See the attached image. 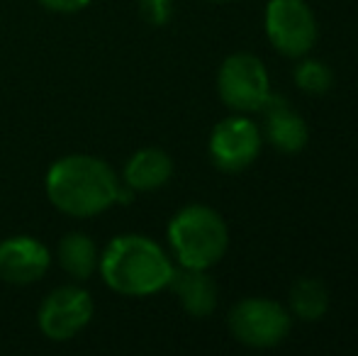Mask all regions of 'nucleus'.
<instances>
[{
	"label": "nucleus",
	"instance_id": "1",
	"mask_svg": "<svg viewBox=\"0 0 358 356\" xmlns=\"http://www.w3.org/2000/svg\"><path fill=\"white\" fill-rule=\"evenodd\" d=\"M44 190L59 213L69 218H95L120 203L122 180L105 159L66 154L49 166Z\"/></svg>",
	"mask_w": 358,
	"mask_h": 356
},
{
	"label": "nucleus",
	"instance_id": "2",
	"mask_svg": "<svg viewBox=\"0 0 358 356\" xmlns=\"http://www.w3.org/2000/svg\"><path fill=\"white\" fill-rule=\"evenodd\" d=\"M98 271L115 293L146 298L169 288L176 266L164 247L146 234H117L100 252Z\"/></svg>",
	"mask_w": 358,
	"mask_h": 356
},
{
	"label": "nucleus",
	"instance_id": "3",
	"mask_svg": "<svg viewBox=\"0 0 358 356\" xmlns=\"http://www.w3.org/2000/svg\"><path fill=\"white\" fill-rule=\"evenodd\" d=\"M173 259L185 269H210L227 254L229 229L222 215L208 205H185L169 222Z\"/></svg>",
	"mask_w": 358,
	"mask_h": 356
},
{
	"label": "nucleus",
	"instance_id": "4",
	"mask_svg": "<svg viewBox=\"0 0 358 356\" xmlns=\"http://www.w3.org/2000/svg\"><path fill=\"white\" fill-rule=\"evenodd\" d=\"M231 337L251 349L278 347L290 332L292 318L278 300L271 298H244L229 310Z\"/></svg>",
	"mask_w": 358,
	"mask_h": 356
},
{
	"label": "nucleus",
	"instance_id": "5",
	"mask_svg": "<svg viewBox=\"0 0 358 356\" xmlns=\"http://www.w3.org/2000/svg\"><path fill=\"white\" fill-rule=\"evenodd\" d=\"M217 93L222 103L236 113L264 110L271 98V81L264 62L246 52L227 57L217 73Z\"/></svg>",
	"mask_w": 358,
	"mask_h": 356
},
{
	"label": "nucleus",
	"instance_id": "6",
	"mask_svg": "<svg viewBox=\"0 0 358 356\" xmlns=\"http://www.w3.org/2000/svg\"><path fill=\"white\" fill-rule=\"evenodd\" d=\"M93 295L78 283L59 285L42 300L37 313L39 332L52 342H69L93 320Z\"/></svg>",
	"mask_w": 358,
	"mask_h": 356
},
{
	"label": "nucleus",
	"instance_id": "7",
	"mask_svg": "<svg viewBox=\"0 0 358 356\" xmlns=\"http://www.w3.org/2000/svg\"><path fill=\"white\" fill-rule=\"evenodd\" d=\"M266 34L275 52L302 59L317 42V20L305 0H271L266 8Z\"/></svg>",
	"mask_w": 358,
	"mask_h": 356
},
{
	"label": "nucleus",
	"instance_id": "8",
	"mask_svg": "<svg viewBox=\"0 0 358 356\" xmlns=\"http://www.w3.org/2000/svg\"><path fill=\"white\" fill-rule=\"evenodd\" d=\"M210 159L220 171L239 173L259 159L264 147V132L246 118H227L215 124L210 134Z\"/></svg>",
	"mask_w": 358,
	"mask_h": 356
},
{
	"label": "nucleus",
	"instance_id": "9",
	"mask_svg": "<svg viewBox=\"0 0 358 356\" xmlns=\"http://www.w3.org/2000/svg\"><path fill=\"white\" fill-rule=\"evenodd\" d=\"M52 266V254L29 234H15L0 242V280L10 285L37 283Z\"/></svg>",
	"mask_w": 358,
	"mask_h": 356
},
{
	"label": "nucleus",
	"instance_id": "10",
	"mask_svg": "<svg viewBox=\"0 0 358 356\" xmlns=\"http://www.w3.org/2000/svg\"><path fill=\"white\" fill-rule=\"evenodd\" d=\"M266 108V142L283 154H297L307 147L310 129L305 120L287 105V100L271 93Z\"/></svg>",
	"mask_w": 358,
	"mask_h": 356
},
{
	"label": "nucleus",
	"instance_id": "11",
	"mask_svg": "<svg viewBox=\"0 0 358 356\" xmlns=\"http://www.w3.org/2000/svg\"><path fill=\"white\" fill-rule=\"evenodd\" d=\"M171 176H173V159L156 147L134 152L122 169V183L134 193H151L164 188Z\"/></svg>",
	"mask_w": 358,
	"mask_h": 356
},
{
	"label": "nucleus",
	"instance_id": "12",
	"mask_svg": "<svg viewBox=\"0 0 358 356\" xmlns=\"http://www.w3.org/2000/svg\"><path fill=\"white\" fill-rule=\"evenodd\" d=\"M169 288L190 318H208L217 308V285L208 269H176Z\"/></svg>",
	"mask_w": 358,
	"mask_h": 356
},
{
	"label": "nucleus",
	"instance_id": "13",
	"mask_svg": "<svg viewBox=\"0 0 358 356\" xmlns=\"http://www.w3.org/2000/svg\"><path fill=\"white\" fill-rule=\"evenodd\" d=\"M57 262L73 280H88L98 271L100 249L85 232H69L57 244Z\"/></svg>",
	"mask_w": 358,
	"mask_h": 356
},
{
	"label": "nucleus",
	"instance_id": "14",
	"mask_svg": "<svg viewBox=\"0 0 358 356\" xmlns=\"http://www.w3.org/2000/svg\"><path fill=\"white\" fill-rule=\"evenodd\" d=\"M329 308V290L317 278H297L290 288V310L305 322H317Z\"/></svg>",
	"mask_w": 358,
	"mask_h": 356
},
{
	"label": "nucleus",
	"instance_id": "15",
	"mask_svg": "<svg viewBox=\"0 0 358 356\" xmlns=\"http://www.w3.org/2000/svg\"><path fill=\"white\" fill-rule=\"evenodd\" d=\"M295 83L305 90V93L322 95L331 88L334 73H331V69L327 66V64L317 62V59H302L295 66Z\"/></svg>",
	"mask_w": 358,
	"mask_h": 356
},
{
	"label": "nucleus",
	"instance_id": "16",
	"mask_svg": "<svg viewBox=\"0 0 358 356\" xmlns=\"http://www.w3.org/2000/svg\"><path fill=\"white\" fill-rule=\"evenodd\" d=\"M139 15L144 17V22L164 27L173 17V0H139Z\"/></svg>",
	"mask_w": 358,
	"mask_h": 356
},
{
	"label": "nucleus",
	"instance_id": "17",
	"mask_svg": "<svg viewBox=\"0 0 358 356\" xmlns=\"http://www.w3.org/2000/svg\"><path fill=\"white\" fill-rule=\"evenodd\" d=\"M39 5H44L47 10H52V13H78V10L88 8L93 0H37Z\"/></svg>",
	"mask_w": 358,
	"mask_h": 356
},
{
	"label": "nucleus",
	"instance_id": "18",
	"mask_svg": "<svg viewBox=\"0 0 358 356\" xmlns=\"http://www.w3.org/2000/svg\"><path fill=\"white\" fill-rule=\"evenodd\" d=\"M210 3H227V0H210Z\"/></svg>",
	"mask_w": 358,
	"mask_h": 356
}]
</instances>
